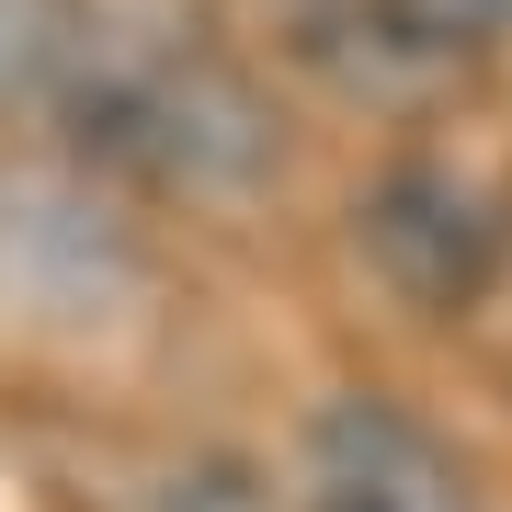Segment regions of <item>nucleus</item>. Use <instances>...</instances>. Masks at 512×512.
Here are the masks:
<instances>
[{
	"label": "nucleus",
	"mask_w": 512,
	"mask_h": 512,
	"mask_svg": "<svg viewBox=\"0 0 512 512\" xmlns=\"http://www.w3.org/2000/svg\"><path fill=\"white\" fill-rule=\"evenodd\" d=\"M103 23L80 12V0H0V103H46L80 80V57H92Z\"/></svg>",
	"instance_id": "nucleus-6"
},
{
	"label": "nucleus",
	"mask_w": 512,
	"mask_h": 512,
	"mask_svg": "<svg viewBox=\"0 0 512 512\" xmlns=\"http://www.w3.org/2000/svg\"><path fill=\"white\" fill-rule=\"evenodd\" d=\"M296 512H478V478H467V456L421 410L353 387V399H330L308 421Z\"/></svg>",
	"instance_id": "nucleus-3"
},
{
	"label": "nucleus",
	"mask_w": 512,
	"mask_h": 512,
	"mask_svg": "<svg viewBox=\"0 0 512 512\" xmlns=\"http://www.w3.org/2000/svg\"><path fill=\"white\" fill-rule=\"evenodd\" d=\"M308 35H365L399 69H456L512 46V0H308Z\"/></svg>",
	"instance_id": "nucleus-5"
},
{
	"label": "nucleus",
	"mask_w": 512,
	"mask_h": 512,
	"mask_svg": "<svg viewBox=\"0 0 512 512\" xmlns=\"http://www.w3.org/2000/svg\"><path fill=\"white\" fill-rule=\"evenodd\" d=\"M126 285H137V251H126V228H114L80 183H57V171H0V308L12 319L80 330Z\"/></svg>",
	"instance_id": "nucleus-4"
},
{
	"label": "nucleus",
	"mask_w": 512,
	"mask_h": 512,
	"mask_svg": "<svg viewBox=\"0 0 512 512\" xmlns=\"http://www.w3.org/2000/svg\"><path fill=\"white\" fill-rule=\"evenodd\" d=\"M80 160L126 171L148 194H239L274 171V103L251 92V69L194 35H160V46H114L92 35L80 80L57 92Z\"/></svg>",
	"instance_id": "nucleus-1"
},
{
	"label": "nucleus",
	"mask_w": 512,
	"mask_h": 512,
	"mask_svg": "<svg viewBox=\"0 0 512 512\" xmlns=\"http://www.w3.org/2000/svg\"><path fill=\"white\" fill-rule=\"evenodd\" d=\"M353 239H365L376 285L399 296V308H421V319L490 308V285H501V262H512L501 205L478 194L467 171H444V160H387L376 183L353 194Z\"/></svg>",
	"instance_id": "nucleus-2"
}]
</instances>
